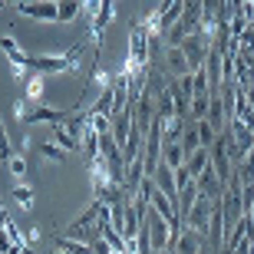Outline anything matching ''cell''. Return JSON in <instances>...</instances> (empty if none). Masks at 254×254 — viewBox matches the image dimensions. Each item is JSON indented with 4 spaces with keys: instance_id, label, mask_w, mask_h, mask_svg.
Returning <instances> with one entry per match:
<instances>
[{
    "instance_id": "6da1fadb",
    "label": "cell",
    "mask_w": 254,
    "mask_h": 254,
    "mask_svg": "<svg viewBox=\"0 0 254 254\" xmlns=\"http://www.w3.org/2000/svg\"><path fill=\"white\" fill-rule=\"evenodd\" d=\"M142 245H145V254L172 248V225L152 205L145 208V215H142Z\"/></svg>"
},
{
    "instance_id": "7a4b0ae2",
    "label": "cell",
    "mask_w": 254,
    "mask_h": 254,
    "mask_svg": "<svg viewBox=\"0 0 254 254\" xmlns=\"http://www.w3.org/2000/svg\"><path fill=\"white\" fill-rule=\"evenodd\" d=\"M182 53H185V60H189L191 66V73L195 69H201L208 60V53H211V40L201 37V33H189V37L182 40Z\"/></svg>"
},
{
    "instance_id": "3957f363",
    "label": "cell",
    "mask_w": 254,
    "mask_h": 254,
    "mask_svg": "<svg viewBox=\"0 0 254 254\" xmlns=\"http://www.w3.org/2000/svg\"><path fill=\"white\" fill-rule=\"evenodd\" d=\"M30 69L40 76H63L73 73L69 69V57L66 53H43V57H30Z\"/></svg>"
},
{
    "instance_id": "277c9868",
    "label": "cell",
    "mask_w": 254,
    "mask_h": 254,
    "mask_svg": "<svg viewBox=\"0 0 254 254\" xmlns=\"http://www.w3.org/2000/svg\"><path fill=\"white\" fill-rule=\"evenodd\" d=\"M215 205H218V201H211V198H205L201 191H198L191 211L185 215V228H195V231L208 235V225H211V211H215Z\"/></svg>"
},
{
    "instance_id": "5b68a950",
    "label": "cell",
    "mask_w": 254,
    "mask_h": 254,
    "mask_svg": "<svg viewBox=\"0 0 254 254\" xmlns=\"http://www.w3.org/2000/svg\"><path fill=\"white\" fill-rule=\"evenodd\" d=\"M17 13L40 23H57V0H20Z\"/></svg>"
},
{
    "instance_id": "8992f818",
    "label": "cell",
    "mask_w": 254,
    "mask_h": 254,
    "mask_svg": "<svg viewBox=\"0 0 254 254\" xmlns=\"http://www.w3.org/2000/svg\"><path fill=\"white\" fill-rule=\"evenodd\" d=\"M205 245H208V238L201 231H195V228H182V235L172 238V251L175 254H201Z\"/></svg>"
},
{
    "instance_id": "52a82bcc",
    "label": "cell",
    "mask_w": 254,
    "mask_h": 254,
    "mask_svg": "<svg viewBox=\"0 0 254 254\" xmlns=\"http://www.w3.org/2000/svg\"><path fill=\"white\" fill-rule=\"evenodd\" d=\"M195 182H198V191H201L205 198H211V201H221V198H225V182L218 179V172L211 169V165H208Z\"/></svg>"
},
{
    "instance_id": "ba28073f",
    "label": "cell",
    "mask_w": 254,
    "mask_h": 254,
    "mask_svg": "<svg viewBox=\"0 0 254 254\" xmlns=\"http://www.w3.org/2000/svg\"><path fill=\"white\" fill-rule=\"evenodd\" d=\"M152 182H155V189L162 191V195H169L175 205H179V185H175V169H169V165H155V172H152Z\"/></svg>"
},
{
    "instance_id": "9c48e42d",
    "label": "cell",
    "mask_w": 254,
    "mask_h": 254,
    "mask_svg": "<svg viewBox=\"0 0 254 254\" xmlns=\"http://www.w3.org/2000/svg\"><path fill=\"white\" fill-rule=\"evenodd\" d=\"M185 73H191V66L185 60V53H182V47H165V76L169 79H179Z\"/></svg>"
},
{
    "instance_id": "30bf717a",
    "label": "cell",
    "mask_w": 254,
    "mask_h": 254,
    "mask_svg": "<svg viewBox=\"0 0 254 254\" xmlns=\"http://www.w3.org/2000/svg\"><path fill=\"white\" fill-rule=\"evenodd\" d=\"M66 116H69V109H57V106H47V103H40V106H33V113H30V126H57V123H63Z\"/></svg>"
},
{
    "instance_id": "8fae6325",
    "label": "cell",
    "mask_w": 254,
    "mask_h": 254,
    "mask_svg": "<svg viewBox=\"0 0 254 254\" xmlns=\"http://www.w3.org/2000/svg\"><path fill=\"white\" fill-rule=\"evenodd\" d=\"M189 159V152L182 149V142H165L162 139V165H169V169H182Z\"/></svg>"
},
{
    "instance_id": "7c38bea8",
    "label": "cell",
    "mask_w": 254,
    "mask_h": 254,
    "mask_svg": "<svg viewBox=\"0 0 254 254\" xmlns=\"http://www.w3.org/2000/svg\"><path fill=\"white\" fill-rule=\"evenodd\" d=\"M50 132H53V139L50 142H57L63 152H73V149H79V135H76L69 126H63V123H57V126H50Z\"/></svg>"
},
{
    "instance_id": "4fadbf2b",
    "label": "cell",
    "mask_w": 254,
    "mask_h": 254,
    "mask_svg": "<svg viewBox=\"0 0 254 254\" xmlns=\"http://www.w3.org/2000/svg\"><path fill=\"white\" fill-rule=\"evenodd\" d=\"M0 50H3V57L10 60V66H30V57L23 53V47H20L10 33H7V37H0Z\"/></svg>"
},
{
    "instance_id": "5bb4252c",
    "label": "cell",
    "mask_w": 254,
    "mask_h": 254,
    "mask_svg": "<svg viewBox=\"0 0 254 254\" xmlns=\"http://www.w3.org/2000/svg\"><path fill=\"white\" fill-rule=\"evenodd\" d=\"M43 93H47V76H40V73L27 76V86H23V99H27V103H33V106H40V103H43Z\"/></svg>"
},
{
    "instance_id": "9a60e30c",
    "label": "cell",
    "mask_w": 254,
    "mask_h": 254,
    "mask_svg": "<svg viewBox=\"0 0 254 254\" xmlns=\"http://www.w3.org/2000/svg\"><path fill=\"white\" fill-rule=\"evenodd\" d=\"M83 13V0H57V23H73Z\"/></svg>"
},
{
    "instance_id": "2e32d148",
    "label": "cell",
    "mask_w": 254,
    "mask_h": 254,
    "mask_svg": "<svg viewBox=\"0 0 254 254\" xmlns=\"http://www.w3.org/2000/svg\"><path fill=\"white\" fill-rule=\"evenodd\" d=\"M185 165H189V172L198 179V175H201V172L211 165V152H208V149H195L189 159H185Z\"/></svg>"
},
{
    "instance_id": "e0dca14e",
    "label": "cell",
    "mask_w": 254,
    "mask_h": 254,
    "mask_svg": "<svg viewBox=\"0 0 254 254\" xmlns=\"http://www.w3.org/2000/svg\"><path fill=\"white\" fill-rule=\"evenodd\" d=\"M57 251L60 254H93V245H83V241H76V238H60L57 241Z\"/></svg>"
},
{
    "instance_id": "ac0fdd59",
    "label": "cell",
    "mask_w": 254,
    "mask_h": 254,
    "mask_svg": "<svg viewBox=\"0 0 254 254\" xmlns=\"http://www.w3.org/2000/svg\"><path fill=\"white\" fill-rule=\"evenodd\" d=\"M13 201L20 205V211H30L33 208V189L23 182H13Z\"/></svg>"
},
{
    "instance_id": "d6986e66",
    "label": "cell",
    "mask_w": 254,
    "mask_h": 254,
    "mask_svg": "<svg viewBox=\"0 0 254 254\" xmlns=\"http://www.w3.org/2000/svg\"><path fill=\"white\" fill-rule=\"evenodd\" d=\"M40 155H43L47 162H53V165H63L66 162V152L60 149L57 142H40Z\"/></svg>"
},
{
    "instance_id": "ffe728a7",
    "label": "cell",
    "mask_w": 254,
    "mask_h": 254,
    "mask_svg": "<svg viewBox=\"0 0 254 254\" xmlns=\"http://www.w3.org/2000/svg\"><path fill=\"white\" fill-rule=\"evenodd\" d=\"M182 149H185V152H189V155H191V152H195V149H205V145H201V139H198V129H195V123H189V129H185V132H182Z\"/></svg>"
},
{
    "instance_id": "44dd1931",
    "label": "cell",
    "mask_w": 254,
    "mask_h": 254,
    "mask_svg": "<svg viewBox=\"0 0 254 254\" xmlns=\"http://www.w3.org/2000/svg\"><path fill=\"white\" fill-rule=\"evenodd\" d=\"M89 83H93L96 96H99V93H109V89H113V83H116V79H113V76H109V73H106V69H99V66H96V69H93V79H89Z\"/></svg>"
},
{
    "instance_id": "7402d4cb",
    "label": "cell",
    "mask_w": 254,
    "mask_h": 254,
    "mask_svg": "<svg viewBox=\"0 0 254 254\" xmlns=\"http://www.w3.org/2000/svg\"><path fill=\"white\" fill-rule=\"evenodd\" d=\"M7 169H10V175H13V182H23V179H27V159H23V152L10 155V159H7Z\"/></svg>"
},
{
    "instance_id": "603a6c76",
    "label": "cell",
    "mask_w": 254,
    "mask_h": 254,
    "mask_svg": "<svg viewBox=\"0 0 254 254\" xmlns=\"http://www.w3.org/2000/svg\"><path fill=\"white\" fill-rule=\"evenodd\" d=\"M195 129H198V139H201V145H205V149H211V145H215V139H218V129L208 123V119L195 123Z\"/></svg>"
},
{
    "instance_id": "cb8c5ba5",
    "label": "cell",
    "mask_w": 254,
    "mask_h": 254,
    "mask_svg": "<svg viewBox=\"0 0 254 254\" xmlns=\"http://www.w3.org/2000/svg\"><path fill=\"white\" fill-rule=\"evenodd\" d=\"M10 113H13V119H17V123H30V113H33V103H27V99H17Z\"/></svg>"
},
{
    "instance_id": "d4e9b609",
    "label": "cell",
    "mask_w": 254,
    "mask_h": 254,
    "mask_svg": "<svg viewBox=\"0 0 254 254\" xmlns=\"http://www.w3.org/2000/svg\"><path fill=\"white\" fill-rule=\"evenodd\" d=\"M10 155H13V145H10V135H7V126L0 123V159L7 162Z\"/></svg>"
},
{
    "instance_id": "484cf974",
    "label": "cell",
    "mask_w": 254,
    "mask_h": 254,
    "mask_svg": "<svg viewBox=\"0 0 254 254\" xmlns=\"http://www.w3.org/2000/svg\"><path fill=\"white\" fill-rule=\"evenodd\" d=\"M23 235H27V245H40V241H43V228H37V225H30L27 231H23Z\"/></svg>"
},
{
    "instance_id": "4316f807",
    "label": "cell",
    "mask_w": 254,
    "mask_h": 254,
    "mask_svg": "<svg viewBox=\"0 0 254 254\" xmlns=\"http://www.w3.org/2000/svg\"><path fill=\"white\" fill-rule=\"evenodd\" d=\"M93 254H116V251H113L109 245H106L103 238H96V241H93Z\"/></svg>"
},
{
    "instance_id": "83f0119b",
    "label": "cell",
    "mask_w": 254,
    "mask_h": 254,
    "mask_svg": "<svg viewBox=\"0 0 254 254\" xmlns=\"http://www.w3.org/2000/svg\"><path fill=\"white\" fill-rule=\"evenodd\" d=\"M27 69H30V66H10V76L20 83V79H27Z\"/></svg>"
},
{
    "instance_id": "f1b7e54d",
    "label": "cell",
    "mask_w": 254,
    "mask_h": 254,
    "mask_svg": "<svg viewBox=\"0 0 254 254\" xmlns=\"http://www.w3.org/2000/svg\"><path fill=\"white\" fill-rule=\"evenodd\" d=\"M7 221H10V218H7V208H3V201H0V228L7 225Z\"/></svg>"
},
{
    "instance_id": "f546056e",
    "label": "cell",
    "mask_w": 254,
    "mask_h": 254,
    "mask_svg": "<svg viewBox=\"0 0 254 254\" xmlns=\"http://www.w3.org/2000/svg\"><path fill=\"white\" fill-rule=\"evenodd\" d=\"M155 254H175V251H172V248H165V251H155Z\"/></svg>"
},
{
    "instance_id": "4dcf8cb0",
    "label": "cell",
    "mask_w": 254,
    "mask_h": 254,
    "mask_svg": "<svg viewBox=\"0 0 254 254\" xmlns=\"http://www.w3.org/2000/svg\"><path fill=\"white\" fill-rule=\"evenodd\" d=\"M3 7H7V0H0V10H3Z\"/></svg>"
}]
</instances>
